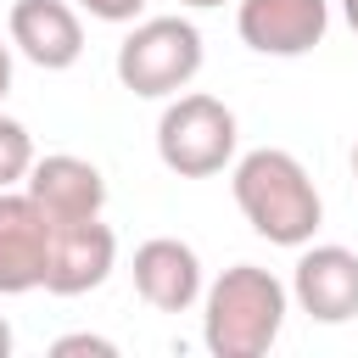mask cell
<instances>
[{
	"label": "cell",
	"mask_w": 358,
	"mask_h": 358,
	"mask_svg": "<svg viewBox=\"0 0 358 358\" xmlns=\"http://www.w3.org/2000/svg\"><path fill=\"white\" fill-rule=\"evenodd\" d=\"M229 190H235L241 218H246L263 241H274V246H308L313 229H319V218H324V201H319L308 168H302L291 151H280V145L246 151V157L235 162Z\"/></svg>",
	"instance_id": "6da1fadb"
},
{
	"label": "cell",
	"mask_w": 358,
	"mask_h": 358,
	"mask_svg": "<svg viewBox=\"0 0 358 358\" xmlns=\"http://www.w3.org/2000/svg\"><path fill=\"white\" fill-rule=\"evenodd\" d=\"M285 324V285L257 268L235 263L207 285V313H201V341L213 358H263Z\"/></svg>",
	"instance_id": "7a4b0ae2"
},
{
	"label": "cell",
	"mask_w": 358,
	"mask_h": 358,
	"mask_svg": "<svg viewBox=\"0 0 358 358\" xmlns=\"http://www.w3.org/2000/svg\"><path fill=\"white\" fill-rule=\"evenodd\" d=\"M196 73H201V34L185 17H145L117 45V84L145 101L179 95Z\"/></svg>",
	"instance_id": "3957f363"
},
{
	"label": "cell",
	"mask_w": 358,
	"mask_h": 358,
	"mask_svg": "<svg viewBox=\"0 0 358 358\" xmlns=\"http://www.w3.org/2000/svg\"><path fill=\"white\" fill-rule=\"evenodd\" d=\"M157 157L179 179L224 173V162L235 157V112L218 95H173L157 117Z\"/></svg>",
	"instance_id": "277c9868"
},
{
	"label": "cell",
	"mask_w": 358,
	"mask_h": 358,
	"mask_svg": "<svg viewBox=\"0 0 358 358\" xmlns=\"http://www.w3.org/2000/svg\"><path fill=\"white\" fill-rule=\"evenodd\" d=\"M117 263V235L95 218H67L50 224V252H45V291L50 296H84L95 291Z\"/></svg>",
	"instance_id": "5b68a950"
},
{
	"label": "cell",
	"mask_w": 358,
	"mask_h": 358,
	"mask_svg": "<svg viewBox=\"0 0 358 358\" xmlns=\"http://www.w3.org/2000/svg\"><path fill=\"white\" fill-rule=\"evenodd\" d=\"M235 28L257 56H308L330 28V0H241Z\"/></svg>",
	"instance_id": "8992f818"
},
{
	"label": "cell",
	"mask_w": 358,
	"mask_h": 358,
	"mask_svg": "<svg viewBox=\"0 0 358 358\" xmlns=\"http://www.w3.org/2000/svg\"><path fill=\"white\" fill-rule=\"evenodd\" d=\"M50 218L28 190H0V296H22L45 285Z\"/></svg>",
	"instance_id": "52a82bcc"
},
{
	"label": "cell",
	"mask_w": 358,
	"mask_h": 358,
	"mask_svg": "<svg viewBox=\"0 0 358 358\" xmlns=\"http://www.w3.org/2000/svg\"><path fill=\"white\" fill-rule=\"evenodd\" d=\"M291 296L319 324H347L358 313V252L347 246H308L291 274Z\"/></svg>",
	"instance_id": "ba28073f"
},
{
	"label": "cell",
	"mask_w": 358,
	"mask_h": 358,
	"mask_svg": "<svg viewBox=\"0 0 358 358\" xmlns=\"http://www.w3.org/2000/svg\"><path fill=\"white\" fill-rule=\"evenodd\" d=\"M22 190L34 196V207L50 218V224H67V218H95L106 207V179L95 162L73 157V151H56V157H34Z\"/></svg>",
	"instance_id": "9c48e42d"
},
{
	"label": "cell",
	"mask_w": 358,
	"mask_h": 358,
	"mask_svg": "<svg viewBox=\"0 0 358 358\" xmlns=\"http://www.w3.org/2000/svg\"><path fill=\"white\" fill-rule=\"evenodd\" d=\"M134 291L157 308V313H185L201 296V257L196 246L173 241V235H151L134 246Z\"/></svg>",
	"instance_id": "30bf717a"
},
{
	"label": "cell",
	"mask_w": 358,
	"mask_h": 358,
	"mask_svg": "<svg viewBox=\"0 0 358 358\" xmlns=\"http://www.w3.org/2000/svg\"><path fill=\"white\" fill-rule=\"evenodd\" d=\"M11 45L34 67L62 73L84 56V22L67 0H17L11 6Z\"/></svg>",
	"instance_id": "8fae6325"
},
{
	"label": "cell",
	"mask_w": 358,
	"mask_h": 358,
	"mask_svg": "<svg viewBox=\"0 0 358 358\" xmlns=\"http://www.w3.org/2000/svg\"><path fill=\"white\" fill-rule=\"evenodd\" d=\"M34 168V140L17 117H0V190H17Z\"/></svg>",
	"instance_id": "7c38bea8"
},
{
	"label": "cell",
	"mask_w": 358,
	"mask_h": 358,
	"mask_svg": "<svg viewBox=\"0 0 358 358\" xmlns=\"http://www.w3.org/2000/svg\"><path fill=\"white\" fill-rule=\"evenodd\" d=\"M90 17H101V22H134L140 11H145V0H78Z\"/></svg>",
	"instance_id": "4fadbf2b"
},
{
	"label": "cell",
	"mask_w": 358,
	"mask_h": 358,
	"mask_svg": "<svg viewBox=\"0 0 358 358\" xmlns=\"http://www.w3.org/2000/svg\"><path fill=\"white\" fill-rule=\"evenodd\" d=\"M50 352H56V358H73V352H95V358H112L117 347H112V341H101V336H62Z\"/></svg>",
	"instance_id": "5bb4252c"
},
{
	"label": "cell",
	"mask_w": 358,
	"mask_h": 358,
	"mask_svg": "<svg viewBox=\"0 0 358 358\" xmlns=\"http://www.w3.org/2000/svg\"><path fill=\"white\" fill-rule=\"evenodd\" d=\"M11 90V45H0V95Z\"/></svg>",
	"instance_id": "9a60e30c"
},
{
	"label": "cell",
	"mask_w": 358,
	"mask_h": 358,
	"mask_svg": "<svg viewBox=\"0 0 358 358\" xmlns=\"http://www.w3.org/2000/svg\"><path fill=\"white\" fill-rule=\"evenodd\" d=\"M341 11H347V28L358 34V0H341Z\"/></svg>",
	"instance_id": "2e32d148"
},
{
	"label": "cell",
	"mask_w": 358,
	"mask_h": 358,
	"mask_svg": "<svg viewBox=\"0 0 358 358\" xmlns=\"http://www.w3.org/2000/svg\"><path fill=\"white\" fill-rule=\"evenodd\" d=\"M6 352H11V324L0 319V358H6Z\"/></svg>",
	"instance_id": "e0dca14e"
},
{
	"label": "cell",
	"mask_w": 358,
	"mask_h": 358,
	"mask_svg": "<svg viewBox=\"0 0 358 358\" xmlns=\"http://www.w3.org/2000/svg\"><path fill=\"white\" fill-rule=\"evenodd\" d=\"M179 6H224V0H179Z\"/></svg>",
	"instance_id": "ac0fdd59"
},
{
	"label": "cell",
	"mask_w": 358,
	"mask_h": 358,
	"mask_svg": "<svg viewBox=\"0 0 358 358\" xmlns=\"http://www.w3.org/2000/svg\"><path fill=\"white\" fill-rule=\"evenodd\" d=\"M352 179H358V140H352Z\"/></svg>",
	"instance_id": "d6986e66"
}]
</instances>
